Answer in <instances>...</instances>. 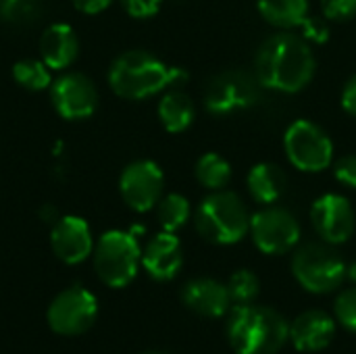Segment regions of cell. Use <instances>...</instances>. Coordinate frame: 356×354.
<instances>
[{"label": "cell", "mask_w": 356, "mask_h": 354, "mask_svg": "<svg viewBox=\"0 0 356 354\" xmlns=\"http://www.w3.org/2000/svg\"><path fill=\"white\" fill-rule=\"evenodd\" d=\"M317 61L311 44L296 33L280 31L267 38L254 56V75L263 88L296 94L315 77Z\"/></svg>", "instance_id": "1"}, {"label": "cell", "mask_w": 356, "mask_h": 354, "mask_svg": "<svg viewBox=\"0 0 356 354\" xmlns=\"http://www.w3.org/2000/svg\"><path fill=\"white\" fill-rule=\"evenodd\" d=\"M225 336L236 354H277L290 340V323L271 307L236 305L227 313Z\"/></svg>", "instance_id": "2"}, {"label": "cell", "mask_w": 356, "mask_h": 354, "mask_svg": "<svg viewBox=\"0 0 356 354\" xmlns=\"http://www.w3.org/2000/svg\"><path fill=\"white\" fill-rule=\"evenodd\" d=\"M171 67L146 50L119 54L108 69L111 90L125 100H144L169 88Z\"/></svg>", "instance_id": "3"}, {"label": "cell", "mask_w": 356, "mask_h": 354, "mask_svg": "<svg viewBox=\"0 0 356 354\" xmlns=\"http://www.w3.org/2000/svg\"><path fill=\"white\" fill-rule=\"evenodd\" d=\"M194 225L202 240L217 246H232L250 232V215L242 198L229 190H217L200 200Z\"/></svg>", "instance_id": "4"}, {"label": "cell", "mask_w": 356, "mask_h": 354, "mask_svg": "<svg viewBox=\"0 0 356 354\" xmlns=\"http://www.w3.org/2000/svg\"><path fill=\"white\" fill-rule=\"evenodd\" d=\"M94 271L108 288L129 286L142 265V248L134 232H104L94 246Z\"/></svg>", "instance_id": "5"}, {"label": "cell", "mask_w": 356, "mask_h": 354, "mask_svg": "<svg viewBox=\"0 0 356 354\" xmlns=\"http://www.w3.org/2000/svg\"><path fill=\"white\" fill-rule=\"evenodd\" d=\"M346 263L327 242H309L292 257V275L311 294L336 292L346 280Z\"/></svg>", "instance_id": "6"}, {"label": "cell", "mask_w": 356, "mask_h": 354, "mask_svg": "<svg viewBox=\"0 0 356 354\" xmlns=\"http://www.w3.org/2000/svg\"><path fill=\"white\" fill-rule=\"evenodd\" d=\"M288 161L307 173H319L334 163V142L323 127L309 119L294 121L284 134Z\"/></svg>", "instance_id": "7"}, {"label": "cell", "mask_w": 356, "mask_h": 354, "mask_svg": "<svg viewBox=\"0 0 356 354\" xmlns=\"http://www.w3.org/2000/svg\"><path fill=\"white\" fill-rule=\"evenodd\" d=\"M261 81L254 73L229 69L213 75L204 88V106L211 115H232L250 108L261 98Z\"/></svg>", "instance_id": "8"}, {"label": "cell", "mask_w": 356, "mask_h": 354, "mask_svg": "<svg viewBox=\"0 0 356 354\" xmlns=\"http://www.w3.org/2000/svg\"><path fill=\"white\" fill-rule=\"evenodd\" d=\"M96 317L98 300L83 286L65 288L52 298L46 311L48 325L58 336H81L94 325Z\"/></svg>", "instance_id": "9"}, {"label": "cell", "mask_w": 356, "mask_h": 354, "mask_svg": "<svg viewBox=\"0 0 356 354\" xmlns=\"http://www.w3.org/2000/svg\"><path fill=\"white\" fill-rule=\"evenodd\" d=\"M248 234L263 255L280 257L294 250L300 242V223L288 209L269 204L267 209L250 215Z\"/></svg>", "instance_id": "10"}, {"label": "cell", "mask_w": 356, "mask_h": 354, "mask_svg": "<svg viewBox=\"0 0 356 354\" xmlns=\"http://www.w3.org/2000/svg\"><path fill=\"white\" fill-rule=\"evenodd\" d=\"M50 100L54 111L67 121H81L98 108L96 83L79 71H65L50 83Z\"/></svg>", "instance_id": "11"}, {"label": "cell", "mask_w": 356, "mask_h": 354, "mask_svg": "<svg viewBox=\"0 0 356 354\" xmlns=\"http://www.w3.org/2000/svg\"><path fill=\"white\" fill-rule=\"evenodd\" d=\"M165 190V175L154 161H134L119 177L123 202L136 213H148L159 204Z\"/></svg>", "instance_id": "12"}, {"label": "cell", "mask_w": 356, "mask_h": 354, "mask_svg": "<svg viewBox=\"0 0 356 354\" xmlns=\"http://www.w3.org/2000/svg\"><path fill=\"white\" fill-rule=\"evenodd\" d=\"M311 223L323 242L338 246L348 242L355 234V209L346 196L323 194L311 207Z\"/></svg>", "instance_id": "13"}, {"label": "cell", "mask_w": 356, "mask_h": 354, "mask_svg": "<svg viewBox=\"0 0 356 354\" xmlns=\"http://www.w3.org/2000/svg\"><path fill=\"white\" fill-rule=\"evenodd\" d=\"M92 230L86 219L77 215L58 217L50 230V248L65 265H79L94 252Z\"/></svg>", "instance_id": "14"}, {"label": "cell", "mask_w": 356, "mask_h": 354, "mask_svg": "<svg viewBox=\"0 0 356 354\" xmlns=\"http://www.w3.org/2000/svg\"><path fill=\"white\" fill-rule=\"evenodd\" d=\"M179 296L186 309L207 319L225 317L234 307L227 286L213 277H196L186 282Z\"/></svg>", "instance_id": "15"}, {"label": "cell", "mask_w": 356, "mask_h": 354, "mask_svg": "<svg viewBox=\"0 0 356 354\" xmlns=\"http://www.w3.org/2000/svg\"><path fill=\"white\" fill-rule=\"evenodd\" d=\"M184 265L181 242L171 232H161L142 250V267L156 282L173 280Z\"/></svg>", "instance_id": "16"}, {"label": "cell", "mask_w": 356, "mask_h": 354, "mask_svg": "<svg viewBox=\"0 0 356 354\" xmlns=\"http://www.w3.org/2000/svg\"><path fill=\"white\" fill-rule=\"evenodd\" d=\"M336 336V319L319 309H311L294 317L290 323V342L298 353L325 351Z\"/></svg>", "instance_id": "17"}, {"label": "cell", "mask_w": 356, "mask_h": 354, "mask_svg": "<svg viewBox=\"0 0 356 354\" xmlns=\"http://www.w3.org/2000/svg\"><path fill=\"white\" fill-rule=\"evenodd\" d=\"M79 54V40L71 25L52 23L40 35V58L50 71L69 69Z\"/></svg>", "instance_id": "18"}, {"label": "cell", "mask_w": 356, "mask_h": 354, "mask_svg": "<svg viewBox=\"0 0 356 354\" xmlns=\"http://www.w3.org/2000/svg\"><path fill=\"white\" fill-rule=\"evenodd\" d=\"M246 186L248 192L252 196V200H257L259 204H275L288 188V177L284 173V169L280 165L273 163H259L248 171L246 177Z\"/></svg>", "instance_id": "19"}, {"label": "cell", "mask_w": 356, "mask_h": 354, "mask_svg": "<svg viewBox=\"0 0 356 354\" xmlns=\"http://www.w3.org/2000/svg\"><path fill=\"white\" fill-rule=\"evenodd\" d=\"M159 119L169 134H181L194 123V102L181 88H171L159 102Z\"/></svg>", "instance_id": "20"}, {"label": "cell", "mask_w": 356, "mask_h": 354, "mask_svg": "<svg viewBox=\"0 0 356 354\" xmlns=\"http://www.w3.org/2000/svg\"><path fill=\"white\" fill-rule=\"evenodd\" d=\"M257 6L261 17L280 29H296L309 17V0H259Z\"/></svg>", "instance_id": "21"}, {"label": "cell", "mask_w": 356, "mask_h": 354, "mask_svg": "<svg viewBox=\"0 0 356 354\" xmlns=\"http://www.w3.org/2000/svg\"><path fill=\"white\" fill-rule=\"evenodd\" d=\"M196 179L202 188L217 192V190H225L227 184L232 182V167L229 163L219 156L217 152H207L198 159L196 163Z\"/></svg>", "instance_id": "22"}, {"label": "cell", "mask_w": 356, "mask_h": 354, "mask_svg": "<svg viewBox=\"0 0 356 354\" xmlns=\"http://www.w3.org/2000/svg\"><path fill=\"white\" fill-rule=\"evenodd\" d=\"M190 217H192L190 200L181 194H167L156 204V219H159L163 232L175 234L177 230H181L188 223Z\"/></svg>", "instance_id": "23"}, {"label": "cell", "mask_w": 356, "mask_h": 354, "mask_svg": "<svg viewBox=\"0 0 356 354\" xmlns=\"http://www.w3.org/2000/svg\"><path fill=\"white\" fill-rule=\"evenodd\" d=\"M13 77L15 81L31 92H42L48 90L52 83V75L50 69L46 67V63L40 58H23L19 63L13 65Z\"/></svg>", "instance_id": "24"}, {"label": "cell", "mask_w": 356, "mask_h": 354, "mask_svg": "<svg viewBox=\"0 0 356 354\" xmlns=\"http://www.w3.org/2000/svg\"><path fill=\"white\" fill-rule=\"evenodd\" d=\"M227 292L232 298V305H252L261 292V282L259 275L250 269H238L232 273L227 280Z\"/></svg>", "instance_id": "25"}, {"label": "cell", "mask_w": 356, "mask_h": 354, "mask_svg": "<svg viewBox=\"0 0 356 354\" xmlns=\"http://www.w3.org/2000/svg\"><path fill=\"white\" fill-rule=\"evenodd\" d=\"M42 0H0V17L4 23L25 27L40 19Z\"/></svg>", "instance_id": "26"}, {"label": "cell", "mask_w": 356, "mask_h": 354, "mask_svg": "<svg viewBox=\"0 0 356 354\" xmlns=\"http://www.w3.org/2000/svg\"><path fill=\"white\" fill-rule=\"evenodd\" d=\"M336 321L350 334H356V286L342 290L334 300Z\"/></svg>", "instance_id": "27"}, {"label": "cell", "mask_w": 356, "mask_h": 354, "mask_svg": "<svg viewBox=\"0 0 356 354\" xmlns=\"http://www.w3.org/2000/svg\"><path fill=\"white\" fill-rule=\"evenodd\" d=\"M327 21H350L356 15V0H321Z\"/></svg>", "instance_id": "28"}, {"label": "cell", "mask_w": 356, "mask_h": 354, "mask_svg": "<svg viewBox=\"0 0 356 354\" xmlns=\"http://www.w3.org/2000/svg\"><path fill=\"white\" fill-rule=\"evenodd\" d=\"M334 175L340 184L348 188H356V154L340 156L334 163Z\"/></svg>", "instance_id": "29"}, {"label": "cell", "mask_w": 356, "mask_h": 354, "mask_svg": "<svg viewBox=\"0 0 356 354\" xmlns=\"http://www.w3.org/2000/svg\"><path fill=\"white\" fill-rule=\"evenodd\" d=\"M121 4L134 19H148L159 13L163 0H121Z\"/></svg>", "instance_id": "30"}, {"label": "cell", "mask_w": 356, "mask_h": 354, "mask_svg": "<svg viewBox=\"0 0 356 354\" xmlns=\"http://www.w3.org/2000/svg\"><path fill=\"white\" fill-rule=\"evenodd\" d=\"M300 27L305 29L302 38H305L307 42H325V40H327V35H330L327 25H325V23H321L319 19H311V17H307V21H305Z\"/></svg>", "instance_id": "31"}, {"label": "cell", "mask_w": 356, "mask_h": 354, "mask_svg": "<svg viewBox=\"0 0 356 354\" xmlns=\"http://www.w3.org/2000/svg\"><path fill=\"white\" fill-rule=\"evenodd\" d=\"M342 108L356 117V75H353L342 90Z\"/></svg>", "instance_id": "32"}, {"label": "cell", "mask_w": 356, "mask_h": 354, "mask_svg": "<svg viewBox=\"0 0 356 354\" xmlns=\"http://www.w3.org/2000/svg\"><path fill=\"white\" fill-rule=\"evenodd\" d=\"M73 6L86 15H96V13H102L104 8H108V4L113 0H71Z\"/></svg>", "instance_id": "33"}, {"label": "cell", "mask_w": 356, "mask_h": 354, "mask_svg": "<svg viewBox=\"0 0 356 354\" xmlns=\"http://www.w3.org/2000/svg\"><path fill=\"white\" fill-rule=\"evenodd\" d=\"M40 219H42L44 223L54 225V223L58 221V211H56V207H52V204H44V207L40 209Z\"/></svg>", "instance_id": "34"}, {"label": "cell", "mask_w": 356, "mask_h": 354, "mask_svg": "<svg viewBox=\"0 0 356 354\" xmlns=\"http://www.w3.org/2000/svg\"><path fill=\"white\" fill-rule=\"evenodd\" d=\"M346 280H350V282L356 286V261L350 265V267H348V271H346Z\"/></svg>", "instance_id": "35"}, {"label": "cell", "mask_w": 356, "mask_h": 354, "mask_svg": "<svg viewBox=\"0 0 356 354\" xmlns=\"http://www.w3.org/2000/svg\"><path fill=\"white\" fill-rule=\"evenodd\" d=\"M144 354H163V353H144Z\"/></svg>", "instance_id": "36"}]
</instances>
